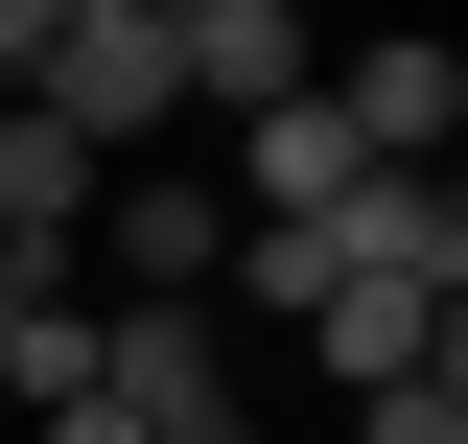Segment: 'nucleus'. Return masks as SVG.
<instances>
[{
  "label": "nucleus",
  "instance_id": "1",
  "mask_svg": "<svg viewBox=\"0 0 468 444\" xmlns=\"http://www.w3.org/2000/svg\"><path fill=\"white\" fill-rule=\"evenodd\" d=\"M24 117H70L94 164H165V117H187V70H165V0H70V48L24 70Z\"/></svg>",
  "mask_w": 468,
  "mask_h": 444
},
{
  "label": "nucleus",
  "instance_id": "2",
  "mask_svg": "<svg viewBox=\"0 0 468 444\" xmlns=\"http://www.w3.org/2000/svg\"><path fill=\"white\" fill-rule=\"evenodd\" d=\"M328 117H351L375 187H399V164H468V48H445V24H375V48H328Z\"/></svg>",
  "mask_w": 468,
  "mask_h": 444
},
{
  "label": "nucleus",
  "instance_id": "3",
  "mask_svg": "<svg viewBox=\"0 0 468 444\" xmlns=\"http://www.w3.org/2000/svg\"><path fill=\"white\" fill-rule=\"evenodd\" d=\"M165 70H187V117H282L328 70V0H165Z\"/></svg>",
  "mask_w": 468,
  "mask_h": 444
},
{
  "label": "nucleus",
  "instance_id": "4",
  "mask_svg": "<svg viewBox=\"0 0 468 444\" xmlns=\"http://www.w3.org/2000/svg\"><path fill=\"white\" fill-rule=\"evenodd\" d=\"M94 141H70V117H24V94H0V258H24V280H70V234H94Z\"/></svg>",
  "mask_w": 468,
  "mask_h": 444
},
{
  "label": "nucleus",
  "instance_id": "5",
  "mask_svg": "<svg viewBox=\"0 0 468 444\" xmlns=\"http://www.w3.org/2000/svg\"><path fill=\"white\" fill-rule=\"evenodd\" d=\"M421 328H445V304H421L399 258H328V304H304L282 351H304V375H351V397H375V375H421Z\"/></svg>",
  "mask_w": 468,
  "mask_h": 444
},
{
  "label": "nucleus",
  "instance_id": "6",
  "mask_svg": "<svg viewBox=\"0 0 468 444\" xmlns=\"http://www.w3.org/2000/svg\"><path fill=\"white\" fill-rule=\"evenodd\" d=\"M70 48V0H0V94H24V70H48Z\"/></svg>",
  "mask_w": 468,
  "mask_h": 444
}]
</instances>
